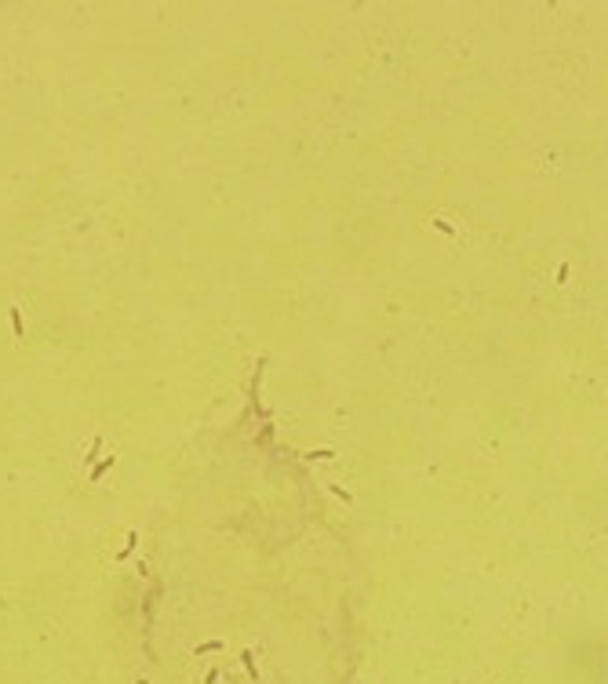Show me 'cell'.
I'll return each mask as SVG.
<instances>
[{"mask_svg": "<svg viewBox=\"0 0 608 684\" xmlns=\"http://www.w3.org/2000/svg\"><path fill=\"white\" fill-rule=\"evenodd\" d=\"M241 662H244L248 677H252V684H259V666H255V651H252V648H244V651H241Z\"/></svg>", "mask_w": 608, "mask_h": 684, "instance_id": "obj_1", "label": "cell"}, {"mask_svg": "<svg viewBox=\"0 0 608 684\" xmlns=\"http://www.w3.org/2000/svg\"><path fill=\"white\" fill-rule=\"evenodd\" d=\"M110 466H113V455H106V459H102V462L95 466V470H91V480H99V477H102L106 470H110Z\"/></svg>", "mask_w": 608, "mask_h": 684, "instance_id": "obj_4", "label": "cell"}, {"mask_svg": "<svg viewBox=\"0 0 608 684\" xmlns=\"http://www.w3.org/2000/svg\"><path fill=\"white\" fill-rule=\"evenodd\" d=\"M328 491H332V495H335V499H342V502H353V495H350V491H346V488H335V484H332V488H328Z\"/></svg>", "mask_w": 608, "mask_h": 684, "instance_id": "obj_5", "label": "cell"}, {"mask_svg": "<svg viewBox=\"0 0 608 684\" xmlns=\"http://www.w3.org/2000/svg\"><path fill=\"white\" fill-rule=\"evenodd\" d=\"M433 226H437V229H441V233H448V237H455V226H448V222H444V219H433Z\"/></svg>", "mask_w": 608, "mask_h": 684, "instance_id": "obj_7", "label": "cell"}, {"mask_svg": "<svg viewBox=\"0 0 608 684\" xmlns=\"http://www.w3.org/2000/svg\"><path fill=\"white\" fill-rule=\"evenodd\" d=\"M222 648H226L222 641H208V644H197V648H193V655H208V651H222Z\"/></svg>", "mask_w": 608, "mask_h": 684, "instance_id": "obj_3", "label": "cell"}, {"mask_svg": "<svg viewBox=\"0 0 608 684\" xmlns=\"http://www.w3.org/2000/svg\"><path fill=\"white\" fill-rule=\"evenodd\" d=\"M11 331H15V338H22V335H26L22 317H19V306H11Z\"/></svg>", "mask_w": 608, "mask_h": 684, "instance_id": "obj_2", "label": "cell"}, {"mask_svg": "<svg viewBox=\"0 0 608 684\" xmlns=\"http://www.w3.org/2000/svg\"><path fill=\"white\" fill-rule=\"evenodd\" d=\"M306 459H335V452H328V448H321V452H302Z\"/></svg>", "mask_w": 608, "mask_h": 684, "instance_id": "obj_6", "label": "cell"}]
</instances>
